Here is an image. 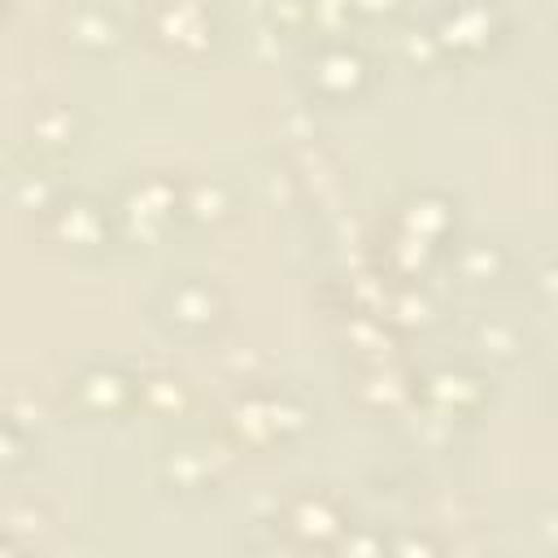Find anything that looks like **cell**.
Returning <instances> with one entry per match:
<instances>
[{"label": "cell", "mask_w": 558, "mask_h": 558, "mask_svg": "<svg viewBox=\"0 0 558 558\" xmlns=\"http://www.w3.org/2000/svg\"><path fill=\"white\" fill-rule=\"evenodd\" d=\"M218 292L209 283H174L166 292V318L170 327H183V331H209L218 323Z\"/></svg>", "instance_id": "6da1fadb"}, {"label": "cell", "mask_w": 558, "mask_h": 558, "mask_svg": "<svg viewBox=\"0 0 558 558\" xmlns=\"http://www.w3.org/2000/svg\"><path fill=\"white\" fill-rule=\"evenodd\" d=\"M305 506H310V510H305L301 519L292 514V523H288V532H292L296 541H305V545H331V541H336V536L344 532V523H340V514L331 510V501H327V497H314V501L305 497Z\"/></svg>", "instance_id": "7a4b0ae2"}]
</instances>
